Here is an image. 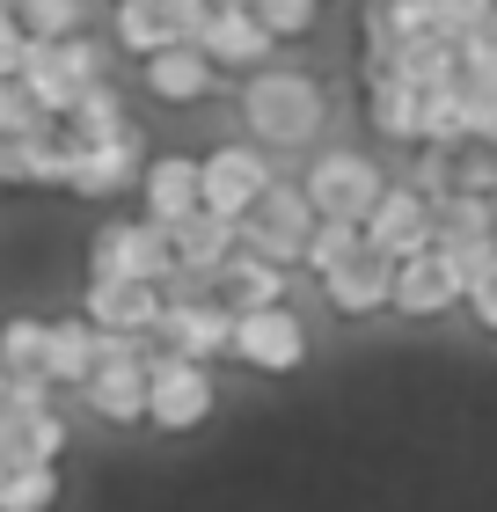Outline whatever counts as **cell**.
I'll return each instance as SVG.
<instances>
[{
  "instance_id": "obj_1",
  "label": "cell",
  "mask_w": 497,
  "mask_h": 512,
  "mask_svg": "<svg viewBox=\"0 0 497 512\" xmlns=\"http://www.w3.org/2000/svg\"><path fill=\"white\" fill-rule=\"evenodd\" d=\"M242 118L256 132V147H307L322 132V88L300 66H256L242 88Z\"/></svg>"
},
{
  "instance_id": "obj_12",
  "label": "cell",
  "mask_w": 497,
  "mask_h": 512,
  "mask_svg": "<svg viewBox=\"0 0 497 512\" xmlns=\"http://www.w3.org/2000/svg\"><path fill=\"white\" fill-rule=\"evenodd\" d=\"M147 359L154 352H110L96 374H88V410L110 417V425H139L147 417Z\"/></svg>"
},
{
  "instance_id": "obj_32",
  "label": "cell",
  "mask_w": 497,
  "mask_h": 512,
  "mask_svg": "<svg viewBox=\"0 0 497 512\" xmlns=\"http://www.w3.org/2000/svg\"><path fill=\"white\" fill-rule=\"evenodd\" d=\"M44 125H59V118H44V103L22 88V74H0V139H30Z\"/></svg>"
},
{
  "instance_id": "obj_10",
  "label": "cell",
  "mask_w": 497,
  "mask_h": 512,
  "mask_svg": "<svg viewBox=\"0 0 497 512\" xmlns=\"http://www.w3.org/2000/svg\"><path fill=\"white\" fill-rule=\"evenodd\" d=\"M161 308H169V293L147 286V278H88V293H81V315L96 330H125V337H154Z\"/></svg>"
},
{
  "instance_id": "obj_38",
  "label": "cell",
  "mask_w": 497,
  "mask_h": 512,
  "mask_svg": "<svg viewBox=\"0 0 497 512\" xmlns=\"http://www.w3.org/2000/svg\"><path fill=\"white\" fill-rule=\"evenodd\" d=\"M8 381H15V374H8V359H0V410H8Z\"/></svg>"
},
{
  "instance_id": "obj_28",
  "label": "cell",
  "mask_w": 497,
  "mask_h": 512,
  "mask_svg": "<svg viewBox=\"0 0 497 512\" xmlns=\"http://www.w3.org/2000/svg\"><path fill=\"white\" fill-rule=\"evenodd\" d=\"M59 505V461H22L0 483V512H52Z\"/></svg>"
},
{
  "instance_id": "obj_4",
  "label": "cell",
  "mask_w": 497,
  "mask_h": 512,
  "mask_svg": "<svg viewBox=\"0 0 497 512\" xmlns=\"http://www.w3.org/2000/svg\"><path fill=\"white\" fill-rule=\"evenodd\" d=\"M212 417V374L205 359H183V352H154L147 359V425L161 432H191Z\"/></svg>"
},
{
  "instance_id": "obj_34",
  "label": "cell",
  "mask_w": 497,
  "mask_h": 512,
  "mask_svg": "<svg viewBox=\"0 0 497 512\" xmlns=\"http://www.w3.org/2000/svg\"><path fill=\"white\" fill-rule=\"evenodd\" d=\"M59 59H66V74H74V81H103V66H110V52L88 30L81 37H59Z\"/></svg>"
},
{
  "instance_id": "obj_17",
  "label": "cell",
  "mask_w": 497,
  "mask_h": 512,
  "mask_svg": "<svg viewBox=\"0 0 497 512\" xmlns=\"http://www.w3.org/2000/svg\"><path fill=\"white\" fill-rule=\"evenodd\" d=\"M169 235H176V264H183V271L220 278V264H227L234 249H242V220H220V213H205V205H198V213H191V220H176Z\"/></svg>"
},
{
  "instance_id": "obj_22",
  "label": "cell",
  "mask_w": 497,
  "mask_h": 512,
  "mask_svg": "<svg viewBox=\"0 0 497 512\" xmlns=\"http://www.w3.org/2000/svg\"><path fill=\"white\" fill-rule=\"evenodd\" d=\"M454 300H461V286L446 278L439 249L402 256V264H395V308H402V315H439V308H454Z\"/></svg>"
},
{
  "instance_id": "obj_37",
  "label": "cell",
  "mask_w": 497,
  "mask_h": 512,
  "mask_svg": "<svg viewBox=\"0 0 497 512\" xmlns=\"http://www.w3.org/2000/svg\"><path fill=\"white\" fill-rule=\"evenodd\" d=\"M468 308H476V322H483V330L497 337V271L483 278V286H476V293H468Z\"/></svg>"
},
{
  "instance_id": "obj_14",
  "label": "cell",
  "mask_w": 497,
  "mask_h": 512,
  "mask_svg": "<svg viewBox=\"0 0 497 512\" xmlns=\"http://www.w3.org/2000/svg\"><path fill=\"white\" fill-rule=\"evenodd\" d=\"M139 66H147V88L161 103H205L212 96V74H220V59H212L205 44H191V37L161 44V52L139 59Z\"/></svg>"
},
{
  "instance_id": "obj_7",
  "label": "cell",
  "mask_w": 497,
  "mask_h": 512,
  "mask_svg": "<svg viewBox=\"0 0 497 512\" xmlns=\"http://www.w3.org/2000/svg\"><path fill=\"white\" fill-rule=\"evenodd\" d=\"M278 183V169L264 161V147H212L205 154V213L220 220H249L256 198Z\"/></svg>"
},
{
  "instance_id": "obj_16",
  "label": "cell",
  "mask_w": 497,
  "mask_h": 512,
  "mask_svg": "<svg viewBox=\"0 0 497 512\" xmlns=\"http://www.w3.org/2000/svg\"><path fill=\"white\" fill-rule=\"evenodd\" d=\"M139 132H117V139H96V147H74V176H66V191L81 198H110L125 191V183H139Z\"/></svg>"
},
{
  "instance_id": "obj_3",
  "label": "cell",
  "mask_w": 497,
  "mask_h": 512,
  "mask_svg": "<svg viewBox=\"0 0 497 512\" xmlns=\"http://www.w3.org/2000/svg\"><path fill=\"white\" fill-rule=\"evenodd\" d=\"M315 198H307V183H271L264 198H256V213L242 220V249L271 256V264H300L307 256V235H315Z\"/></svg>"
},
{
  "instance_id": "obj_24",
  "label": "cell",
  "mask_w": 497,
  "mask_h": 512,
  "mask_svg": "<svg viewBox=\"0 0 497 512\" xmlns=\"http://www.w3.org/2000/svg\"><path fill=\"white\" fill-rule=\"evenodd\" d=\"M373 132H388V139H417L424 147V96L432 88H410V81H395V74H373Z\"/></svg>"
},
{
  "instance_id": "obj_6",
  "label": "cell",
  "mask_w": 497,
  "mask_h": 512,
  "mask_svg": "<svg viewBox=\"0 0 497 512\" xmlns=\"http://www.w3.org/2000/svg\"><path fill=\"white\" fill-rule=\"evenodd\" d=\"M234 359H249L256 374H293L307 359V330L286 300H271V308H242L234 315Z\"/></svg>"
},
{
  "instance_id": "obj_8",
  "label": "cell",
  "mask_w": 497,
  "mask_h": 512,
  "mask_svg": "<svg viewBox=\"0 0 497 512\" xmlns=\"http://www.w3.org/2000/svg\"><path fill=\"white\" fill-rule=\"evenodd\" d=\"M161 352H183V359H220L234 352V308L220 293H205V300H169L161 308V330H154Z\"/></svg>"
},
{
  "instance_id": "obj_15",
  "label": "cell",
  "mask_w": 497,
  "mask_h": 512,
  "mask_svg": "<svg viewBox=\"0 0 497 512\" xmlns=\"http://www.w3.org/2000/svg\"><path fill=\"white\" fill-rule=\"evenodd\" d=\"M205 52L220 59V66H264L271 59V44H278V30L256 8H242V0H220V15L205 22Z\"/></svg>"
},
{
  "instance_id": "obj_21",
  "label": "cell",
  "mask_w": 497,
  "mask_h": 512,
  "mask_svg": "<svg viewBox=\"0 0 497 512\" xmlns=\"http://www.w3.org/2000/svg\"><path fill=\"white\" fill-rule=\"evenodd\" d=\"M74 176V139H66V125H44L30 139H8V183H59Z\"/></svg>"
},
{
  "instance_id": "obj_11",
  "label": "cell",
  "mask_w": 497,
  "mask_h": 512,
  "mask_svg": "<svg viewBox=\"0 0 497 512\" xmlns=\"http://www.w3.org/2000/svg\"><path fill=\"white\" fill-rule=\"evenodd\" d=\"M139 198H147V220H161V227L191 220L198 205H205V161H191V154H154L147 169H139Z\"/></svg>"
},
{
  "instance_id": "obj_39",
  "label": "cell",
  "mask_w": 497,
  "mask_h": 512,
  "mask_svg": "<svg viewBox=\"0 0 497 512\" xmlns=\"http://www.w3.org/2000/svg\"><path fill=\"white\" fill-rule=\"evenodd\" d=\"M0 183H8V139H0Z\"/></svg>"
},
{
  "instance_id": "obj_23",
  "label": "cell",
  "mask_w": 497,
  "mask_h": 512,
  "mask_svg": "<svg viewBox=\"0 0 497 512\" xmlns=\"http://www.w3.org/2000/svg\"><path fill=\"white\" fill-rule=\"evenodd\" d=\"M22 88L44 103V118H74V103H81V88L88 81H74L66 74V59H59V44H44V37H30V59H22Z\"/></svg>"
},
{
  "instance_id": "obj_27",
  "label": "cell",
  "mask_w": 497,
  "mask_h": 512,
  "mask_svg": "<svg viewBox=\"0 0 497 512\" xmlns=\"http://www.w3.org/2000/svg\"><path fill=\"white\" fill-rule=\"evenodd\" d=\"M439 249V264H446V278L461 286V300L483 286V278L497 271V235H439L432 242Z\"/></svg>"
},
{
  "instance_id": "obj_29",
  "label": "cell",
  "mask_w": 497,
  "mask_h": 512,
  "mask_svg": "<svg viewBox=\"0 0 497 512\" xmlns=\"http://www.w3.org/2000/svg\"><path fill=\"white\" fill-rule=\"evenodd\" d=\"M359 249H366V220H315V235H307V256H300V264L315 271V278H329L337 264H351Z\"/></svg>"
},
{
  "instance_id": "obj_18",
  "label": "cell",
  "mask_w": 497,
  "mask_h": 512,
  "mask_svg": "<svg viewBox=\"0 0 497 512\" xmlns=\"http://www.w3.org/2000/svg\"><path fill=\"white\" fill-rule=\"evenodd\" d=\"M212 286H220V300L234 315L242 308H271V300H286V264H271V256H256V249H234Z\"/></svg>"
},
{
  "instance_id": "obj_41",
  "label": "cell",
  "mask_w": 497,
  "mask_h": 512,
  "mask_svg": "<svg viewBox=\"0 0 497 512\" xmlns=\"http://www.w3.org/2000/svg\"><path fill=\"white\" fill-rule=\"evenodd\" d=\"M242 8H256V0H242Z\"/></svg>"
},
{
  "instance_id": "obj_36",
  "label": "cell",
  "mask_w": 497,
  "mask_h": 512,
  "mask_svg": "<svg viewBox=\"0 0 497 512\" xmlns=\"http://www.w3.org/2000/svg\"><path fill=\"white\" fill-rule=\"evenodd\" d=\"M220 15V0H169V22H176V37H205V22Z\"/></svg>"
},
{
  "instance_id": "obj_33",
  "label": "cell",
  "mask_w": 497,
  "mask_h": 512,
  "mask_svg": "<svg viewBox=\"0 0 497 512\" xmlns=\"http://www.w3.org/2000/svg\"><path fill=\"white\" fill-rule=\"evenodd\" d=\"M256 15H264L278 37H307V30H315V15H322V8H315V0H256Z\"/></svg>"
},
{
  "instance_id": "obj_9",
  "label": "cell",
  "mask_w": 497,
  "mask_h": 512,
  "mask_svg": "<svg viewBox=\"0 0 497 512\" xmlns=\"http://www.w3.org/2000/svg\"><path fill=\"white\" fill-rule=\"evenodd\" d=\"M366 242L381 249V256H395V264H402V256H424V249L439 242L432 198H424L417 183H410V191H402V183H388V191H381V205L366 213Z\"/></svg>"
},
{
  "instance_id": "obj_13",
  "label": "cell",
  "mask_w": 497,
  "mask_h": 512,
  "mask_svg": "<svg viewBox=\"0 0 497 512\" xmlns=\"http://www.w3.org/2000/svg\"><path fill=\"white\" fill-rule=\"evenodd\" d=\"M322 293H329V308L337 315H373V308H395V256H381V249H359L351 264H337L322 278Z\"/></svg>"
},
{
  "instance_id": "obj_42",
  "label": "cell",
  "mask_w": 497,
  "mask_h": 512,
  "mask_svg": "<svg viewBox=\"0 0 497 512\" xmlns=\"http://www.w3.org/2000/svg\"><path fill=\"white\" fill-rule=\"evenodd\" d=\"M110 8H117V0H110Z\"/></svg>"
},
{
  "instance_id": "obj_5",
  "label": "cell",
  "mask_w": 497,
  "mask_h": 512,
  "mask_svg": "<svg viewBox=\"0 0 497 512\" xmlns=\"http://www.w3.org/2000/svg\"><path fill=\"white\" fill-rule=\"evenodd\" d=\"M300 183H307V198H315L322 220H366L373 205H381V191H388V176L373 169L366 154H351V147L315 154V169H307Z\"/></svg>"
},
{
  "instance_id": "obj_19",
  "label": "cell",
  "mask_w": 497,
  "mask_h": 512,
  "mask_svg": "<svg viewBox=\"0 0 497 512\" xmlns=\"http://www.w3.org/2000/svg\"><path fill=\"white\" fill-rule=\"evenodd\" d=\"M103 366V330L88 315H66L52 322V352H44V374H52L59 388H88V374Z\"/></svg>"
},
{
  "instance_id": "obj_30",
  "label": "cell",
  "mask_w": 497,
  "mask_h": 512,
  "mask_svg": "<svg viewBox=\"0 0 497 512\" xmlns=\"http://www.w3.org/2000/svg\"><path fill=\"white\" fill-rule=\"evenodd\" d=\"M15 15H22V30L44 37V44L88 30V0H15Z\"/></svg>"
},
{
  "instance_id": "obj_40",
  "label": "cell",
  "mask_w": 497,
  "mask_h": 512,
  "mask_svg": "<svg viewBox=\"0 0 497 512\" xmlns=\"http://www.w3.org/2000/svg\"><path fill=\"white\" fill-rule=\"evenodd\" d=\"M0 483H8V454H0Z\"/></svg>"
},
{
  "instance_id": "obj_25",
  "label": "cell",
  "mask_w": 497,
  "mask_h": 512,
  "mask_svg": "<svg viewBox=\"0 0 497 512\" xmlns=\"http://www.w3.org/2000/svg\"><path fill=\"white\" fill-rule=\"evenodd\" d=\"M110 30L132 59H154L161 44H176V22H169V0H117L110 8Z\"/></svg>"
},
{
  "instance_id": "obj_35",
  "label": "cell",
  "mask_w": 497,
  "mask_h": 512,
  "mask_svg": "<svg viewBox=\"0 0 497 512\" xmlns=\"http://www.w3.org/2000/svg\"><path fill=\"white\" fill-rule=\"evenodd\" d=\"M22 59H30V30H22L15 0H0V74H22Z\"/></svg>"
},
{
  "instance_id": "obj_26",
  "label": "cell",
  "mask_w": 497,
  "mask_h": 512,
  "mask_svg": "<svg viewBox=\"0 0 497 512\" xmlns=\"http://www.w3.org/2000/svg\"><path fill=\"white\" fill-rule=\"evenodd\" d=\"M117 132H132L117 88H110V81H88L81 103H74V118H66V139H74V147H96V139H117Z\"/></svg>"
},
{
  "instance_id": "obj_20",
  "label": "cell",
  "mask_w": 497,
  "mask_h": 512,
  "mask_svg": "<svg viewBox=\"0 0 497 512\" xmlns=\"http://www.w3.org/2000/svg\"><path fill=\"white\" fill-rule=\"evenodd\" d=\"M0 454H8V469L59 461L66 454V417L59 410H0Z\"/></svg>"
},
{
  "instance_id": "obj_31",
  "label": "cell",
  "mask_w": 497,
  "mask_h": 512,
  "mask_svg": "<svg viewBox=\"0 0 497 512\" xmlns=\"http://www.w3.org/2000/svg\"><path fill=\"white\" fill-rule=\"evenodd\" d=\"M44 352H52V322H37V315H8L0 322V359H8V374L44 366Z\"/></svg>"
},
{
  "instance_id": "obj_2",
  "label": "cell",
  "mask_w": 497,
  "mask_h": 512,
  "mask_svg": "<svg viewBox=\"0 0 497 512\" xmlns=\"http://www.w3.org/2000/svg\"><path fill=\"white\" fill-rule=\"evenodd\" d=\"M176 271V235L161 220H110L96 242H88V278H161Z\"/></svg>"
}]
</instances>
